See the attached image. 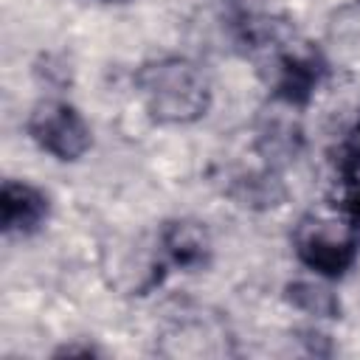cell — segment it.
<instances>
[{
	"mask_svg": "<svg viewBox=\"0 0 360 360\" xmlns=\"http://www.w3.org/2000/svg\"><path fill=\"white\" fill-rule=\"evenodd\" d=\"M138 90L146 110L163 124H188L205 115L211 90L197 65L180 56H169L141 68Z\"/></svg>",
	"mask_w": 360,
	"mask_h": 360,
	"instance_id": "6da1fadb",
	"label": "cell"
},
{
	"mask_svg": "<svg viewBox=\"0 0 360 360\" xmlns=\"http://www.w3.org/2000/svg\"><path fill=\"white\" fill-rule=\"evenodd\" d=\"M295 253L309 270L321 276H340L354 264L357 233L346 217L343 219L309 217L301 222L295 233Z\"/></svg>",
	"mask_w": 360,
	"mask_h": 360,
	"instance_id": "7a4b0ae2",
	"label": "cell"
},
{
	"mask_svg": "<svg viewBox=\"0 0 360 360\" xmlns=\"http://www.w3.org/2000/svg\"><path fill=\"white\" fill-rule=\"evenodd\" d=\"M28 132L39 149L59 160H79L90 149V127L65 101H45L28 118Z\"/></svg>",
	"mask_w": 360,
	"mask_h": 360,
	"instance_id": "3957f363",
	"label": "cell"
},
{
	"mask_svg": "<svg viewBox=\"0 0 360 360\" xmlns=\"http://www.w3.org/2000/svg\"><path fill=\"white\" fill-rule=\"evenodd\" d=\"M0 205H3V228H6V233H31L48 217V197L39 188L28 186V183L8 180L3 186Z\"/></svg>",
	"mask_w": 360,
	"mask_h": 360,
	"instance_id": "277c9868",
	"label": "cell"
},
{
	"mask_svg": "<svg viewBox=\"0 0 360 360\" xmlns=\"http://www.w3.org/2000/svg\"><path fill=\"white\" fill-rule=\"evenodd\" d=\"M318 84V65L312 56L287 53L278 62V93L287 101H301Z\"/></svg>",
	"mask_w": 360,
	"mask_h": 360,
	"instance_id": "5b68a950",
	"label": "cell"
},
{
	"mask_svg": "<svg viewBox=\"0 0 360 360\" xmlns=\"http://www.w3.org/2000/svg\"><path fill=\"white\" fill-rule=\"evenodd\" d=\"M166 253L172 256L174 264L180 267H194L205 259V250H208V242L202 236L200 228L188 225V222H177L166 231Z\"/></svg>",
	"mask_w": 360,
	"mask_h": 360,
	"instance_id": "8992f818",
	"label": "cell"
},
{
	"mask_svg": "<svg viewBox=\"0 0 360 360\" xmlns=\"http://www.w3.org/2000/svg\"><path fill=\"white\" fill-rule=\"evenodd\" d=\"M290 298L295 307L307 309V312H315V315H332L335 312V298L329 290H323L321 284H312V281H301V284H292L290 287Z\"/></svg>",
	"mask_w": 360,
	"mask_h": 360,
	"instance_id": "52a82bcc",
	"label": "cell"
},
{
	"mask_svg": "<svg viewBox=\"0 0 360 360\" xmlns=\"http://www.w3.org/2000/svg\"><path fill=\"white\" fill-rule=\"evenodd\" d=\"M346 172L360 174V127H357V135H354V141L349 143V152H346Z\"/></svg>",
	"mask_w": 360,
	"mask_h": 360,
	"instance_id": "ba28073f",
	"label": "cell"
},
{
	"mask_svg": "<svg viewBox=\"0 0 360 360\" xmlns=\"http://www.w3.org/2000/svg\"><path fill=\"white\" fill-rule=\"evenodd\" d=\"M346 219H349V225L354 228V233H360V188L352 194V200H349V205H346Z\"/></svg>",
	"mask_w": 360,
	"mask_h": 360,
	"instance_id": "9c48e42d",
	"label": "cell"
}]
</instances>
